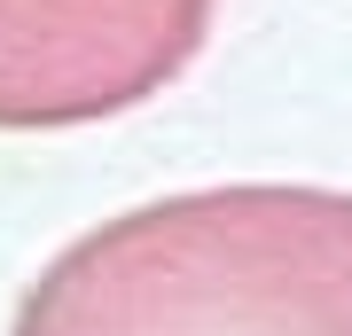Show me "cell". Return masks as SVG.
<instances>
[{
  "mask_svg": "<svg viewBox=\"0 0 352 336\" xmlns=\"http://www.w3.org/2000/svg\"><path fill=\"white\" fill-rule=\"evenodd\" d=\"M8 336H352V188L219 180L87 227Z\"/></svg>",
  "mask_w": 352,
  "mask_h": 336,
  "instance_id": "1",
  "label": "cell"
},
{
  "mask_svg": "<svg viewBox=\"0 0 352 336\" xmlns=\"http://www.w3.org/2000/svg\"><path fill=\"white\" fill-rule=\"evenodd\" d=\"M219 0H0V133L126 117L204 55Z\"/></svg>",
  "mask_w": 352,
  "mask_h": 336,
  "instance_id": "2",
  "label": "cell"
}]
</instances>
